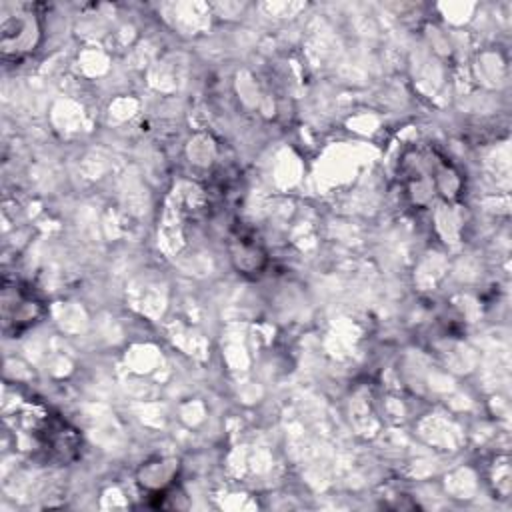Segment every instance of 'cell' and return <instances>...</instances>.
<instances>
[{"mask_svg":"<svg viewBox=\"0 0 512 512\" xmlns=\"http://www.w3.org/2000/svg\"><path fill=\"white\" fill-rule=\"evenodd\" d=\"M398 180L412 208L454 204L464 194L462 172L434 146L416 144L398 162Z\"/></svg>","mask_w":512,"mask_h":512,"instance_id":"cell-1","label":"cell"},{"mask_svg":"<svg viewBox=\"0 0 512 512\" xmlns=\"http://www.w3.org/2000/svg\"><path fill=\"white\" fill-rule=\"evenodd\" d=\"M44 314L42 300L22 282L4 280L2 286V328L6 336H18L34 326Z\"/></svg>","mask_w":512,"mask_h":512,"instance_id":"cell-2","label":"cell"}]
</instances>
